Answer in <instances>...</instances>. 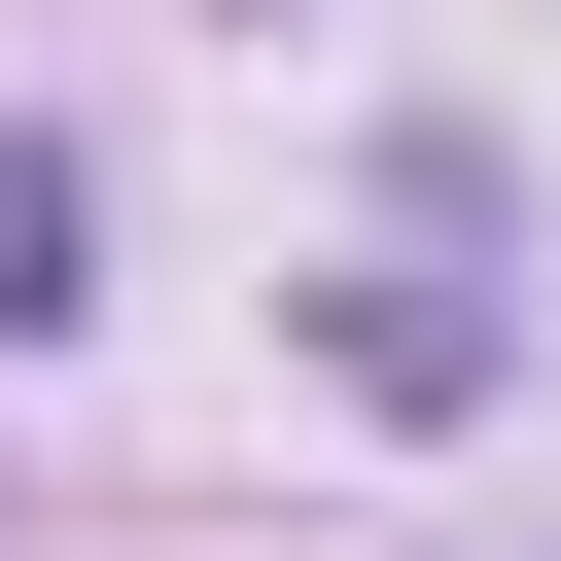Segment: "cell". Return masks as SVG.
I'll return each instance as SVG.
<instances>
[{
	"instance_id": "cell-1",
	"label": "cell",
	"mask_w": 561,
	"mask_h": 561,
	"mask_svg": "<svg viewBox=\"0 0 561 561\" xmlns=\"http://www.w3.org/2000/svg\"><path fill=\"white\" fill-rule=\"evenodd\" d=\"M316 351H351V386H386V421H491V316H456V280H351V316H316Z\"/></svg>"
},
{
	"instance_id": "cell-2",
	"label": "cell",
	"mask_w": 561,
	"mask_h": 561,
	"mask_svg": "<svg viewBox=\"0 0 561 561\" xmlns=\"http://www.w3.org/2000/svg\"><path fill=\"white\" fill-rule=\"evenodd\" d=\"M70 245H105V210H70V140H0V351L70 316Z\"/></svg>"
}]
</instances>
